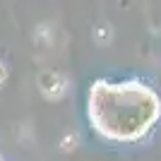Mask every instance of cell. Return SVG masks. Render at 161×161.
I'll return each mask as SVG.
<instances>
[{
    "label": "cell",
    "instance_id": "cell-1",
    "mask_svg": "<svg viewBox=\"0 0 161 161\" xmlns=\"http://www.w3.org/2000/svg\"><path fill=\"white\" fill-rule=\"evenodd\" d=\"M159 115V99L142 84H96L89 96V118L108 140L128 142L144 135Z\"/></svg>",
    "mask_w": 161,
    "mask_h": 161
},
{
    "label": "cell",
    "instance_id": "cell-2",
    "mask_svg": "<svg viewBox=\"0 0 161 161\" xmlns=\"http://www.w3.org/2000/svg\"><path fill=\"white\" fill-rule=\"evenodd\" d=\"M5 75H7V72H5V67L0 65V84H3V82H5Z\"/></svg>",
    "mask_w": 161,
    "mask_h": 161
}]
</instances>
